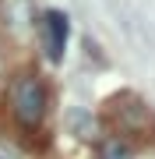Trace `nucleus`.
<instances>
[{"label": "nucleus", "instance_id": "20e7f679", "mask_svg": "<svg viewBox=\"0 0 155 159\" xmlns=\"http://www.w3.org/2000/svg\"><path fill=\"white\" fill-rule=\"evenodd\" d=\"M102 159H131V148H127L123 142H109L106 152H102Z\"/></svg>", "mask_w": 155, "mask_h": 159}, {"label": "nucleus", "instance_id": "f03ea898", "mask_svg": "<svg viewBox=\"0 0 155 159\" xmlns=\"http://www.w3.org/2000/svg\"><path fill=\"white\" fill-rule=\"evenodd\" d=\"M42 32H46V53H50V60H63L67 35H71L67 14H63V11H46V14H42Z\"/></svg>", "mask_w": 155, "mask_h": 159}, {"label": "nucleus", "instance_id": "7ed1b4c3", "mask_svg": "<svg viewBox=\"0 0 155 159\" xmlns=\"http://www.w3.org/2000/svg\"><path fill=\"white\" fill-rule=\"evenodd\" d=\"M71 124L78 127V138H95V120L88 117V113L74 110V113H71Z\"/></svg>", "mask_w": 155, "mask_h": 159}, {"label": "nucleus", "instance_id": "39448f33", "mask_svg": "<svg viewBox=\"0 0 155 159\" xmlns=\"http://www.w3.org/2000/svg\"><path fill=\"white\" fill-rule=\"evenodd\" d=\"M0 159H4V156H0Z\"/></svg>", "mask_w": 155, "mask_h": 159}, {"label": "nucleus", "instance_id": "f257e3e1", "mask_svg": "<svg viewBox=\"0 0 155 159\" xmlns=\"http://www.w3.org/2000/svg\"><path fill=\"white\" fill-rule=\"evenodd\" d=\"M11 106H14V117L25 127H35L46 117V89H42V81L39 78H18L14 92H11Z\"/></svg>", "mask_w": 155, "mask_h": 159}]
</instances>
